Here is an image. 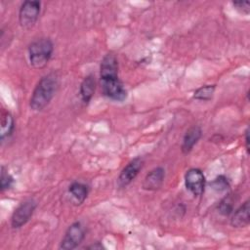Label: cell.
I'll return each instance as SVG.
<instances>
[{"label":"cell","instance_id":"6da1fadb","mask_svg":"<svg viewBox=\"0 0 250 250\" xmlns=\"http://www.w3.org/2000/svg\"><path fill=\"white\" fill-rule=\"evenodd\" d=\"M100 80L103 94L115 102H123L127 98V91L118 76V61L109 52L103 58L100 65Z\"/></svg>","mask_w":250,"mask_h":250},{"label":"cell","instance_id":"7a4b0ae2","mask_svg":"<svg viewBox=\"0 0 250 250\" xmlns=\"http://www.w3.org/2000/svg\"><path fill=\"white\" fill-rule=\"evenodd\" d=\"M59 87V76L50 72L38 81L29 101V106L35 111H40L51 102Z\"/></svg>","mask_w":250,"mask_h":250},{"label":"cell","instance_id":"3957f363","mask_svg":"<svg viewBox=\"0 0 250 250\" xmlns=\"http://www.w3.org/2000/svg\"><path fill=\"white\" fill-rule=\"evenodd\" d=\"M28 59L30 64L40 69L47 65L54 52V44L50 38H39L28 46Z\"/></svg>","mask_w":250,"mask_h":250},{"label":"cell","instance_id":"277c9868","mask_svg":"<svg viewBox=\"0 0 250 250\" xmlns=\"http://www.w3.org/2000/svg\"><path fill=\"white\" fill-rule=\"evenodd\" d=\"M41 10V2L36 0L24 1L19 11V21L22 28L28 29L37 21Z\"/></svg>","mask_w":250,"mask_h":250},{"label":"cell","instance_id":"5b68a950","mask_svg":"<svg viewBox=\"0 0 250 250\" xmlns=\"http://www.w3.org/2000/svg\"><path fill=\"white\" fill-rule=\"evenodd\" d=\"M85 229L80 222L72 223L66 229L60 248L63 250H72L78 247L85 238Z\"/></svg>","mask_w":250,"mask_h":250},{"label":"cell","instance_id":"8992f818","mask_svg":"<svg viewBox=\"0 0 250 250\" xmlns=\"http://www.w3.org/2000/svg\"><path fill=\"white\" fill-rule=\"evenodd\" d=\"M37 203L33 199H27L21 202L13 212L11 217V226L13 229H19L25 225L32 217Z\"/></svg>","mask_w":250,"mask_h":250},{"label":"cell","instance_id":"52a82bcc","mask_svg":"<svg viewBox=\"0 0 250 250\" xmlns=\"http://www.w3.org/2000/svg\"><path fill=\"white\" fill-rule=\"evenodd\" d=\"M206 179L203 172L198 168H190L185 175V185L187 189L194 196H200L205 189Z\"/></svg>","mask_w":250,"mask_h":250},{"label":"cell","instance_id":"ba28073f","mask_svg":"<svg viewBox=\"0 0 250 250\" xmlns=\"http://www.w3.org/2000/svg\"><path fill=\"white\" fill-rule=\"evenodd\" d=\"M143 166H144V159L140 156L135 157L130 162H128V164L121 170L118 176V179H117L118 186L120 188H126L128 185H130L138 176Z\"/></svg>","mask_w":250,"mask_h":250},{"label":"cell","instance_id":"9c48e42d","mask_svg":"<svg viewBox=\"0 0 250 250\" xmlns=\"http://www.w3.org/2000/svg\"><path fill=\"white\" fill-rule=\"evenodd\" d=\"M164 178H165L164 168L156 167L146 174V176L144 179L142 188L145 190H149V191L157 190L162 187Z\"/></svg>","mask_w":250,"mask_h":250},{"label":"cell","instance_id":"30bf717a","mask_svg":"<svg viewBox=\"0 0 250 250\" xmlns=\"http://www.w3.org/2000/svg\"><path fill=\"white\" fill-rule=\"evenodd\" d=\"M250 223V202L246 200L232 212L230 225L233 228H244Z\"/></svg>","mask_w":250,"mask_h":250},{"label":"cell","instance_id":"8fae6325","mask_svg":"<svg viewBox=\"0 0 250 250\" xmlns=\"http://www.w3.org/2000/svg\"><path fill=\"white\" fill-rule=\"evenodd\" d=\"M201 136H202V130H201L200 126L194 125V126H191L190 128H188L183 138V143H182V146H181L182 152L185 154L189 153L192 150L193 146L200 140Z\"/></svg>","mask_w":250,"mask_h":250},{"label":"cell","instance_id":"7c38bea8","mask_svg":"<svg viewBox=\"0 0 250 250\" xmlns=\"http://www.w3.org/2000/svg\"><path fill=\"white\" fill-rule=\"evenodd\" d=\"M96 90V80L93 74H89L80 84V97L84 104H88L94 96Z\"/></svg>","mask_w":250,"mask_h":250},{"label":"cell","instance_id":"4fadbf2b","mask_svg":"<svg viewBox=\"0 0 250 250\" xmlns=\"http://www.w3.org/2000/svg\"><path fill=\"white\" fill-rule=\"evenodd\" d=\"M68 192L78 204H82L88 196L89 188L81 182H72L68 187Z\"/></svg>","mask_w":250,"mask_h":250},{"label":"cell","instance_id":"5bb4252c","mask_svg":"<svg viewBox=\"0 0 250 250\" xmlns=\"http://www.w3.org/2000/svg\"><path fill=\"white\" fill-rule=\"evenodd\" d=\"M15 129V120L13 115L9 111L2 112L1 115V131L0 139L3 142L5 139L12 136Z\"/></svg>","mask_w":250,"mask_h":250},{"label":"cell","instance_id":"9a60e30c","mask_svg":"<svg viewBox=\"0 0 250 250\" xmlns=\"http://www.w3.org/2000/svg\"><path fill=\"white\" fill-rule=\"evenodd\" d=\"M216 90L215 84H208L199 87L193 93V99L197 101H210Z\"/></svg>","mask_w":250,"mask_h":250},{"label":"cell","instance_id":"2e32d148","mask_svg":"<svg viewBox=\"0 0 250 250\" xmlns=\"http://www.w3.org/2000/svg\"><path fill=\"white\" fill-rule=\"evenodd\" d=\"M210 187L215 189L216 191H225V190H228L230 187L228 179L223 176V175H220L218 176L217 178H215L211 183H210Z\"/></svg>","mask_w":250,"mask_h":250},{"label":"cell","instance_id":"e0dca14e","mask_svg":"<svg viewBox=\"0 0 250 250\" xmlns=\"http://www.w3.org/2000/svg\"><path fill=\"white\" fill-rule=\"evenodd\" d=\"M218 210L223 216H229L233 212V201L229 195L221 200L218 205Z\"/></svg>","mask_w":250,"mask_h":250},{"label":"cell","instance_id":"ac0fdd59","mask_svg":"<svg viewBox=\"0 0 250 250\" xmlns=\"http://www.w3.org/2000/svg\"><path fill=\"white\" fill-rule=\"evenodd\" d=\"M14 183V178L8 173V170L4 166L1 167V177H0V189L3 192L6 189H9Z\"/></svg>","mask_w":250,"mask_h":250},{"label":"cell","instance_id":"d6986e66","mask_svg":"<svg viewBox=\"0 0 250 250\" xmlns=\"http://www.w3.org/2000/svg\"><path fill=\"white\" fill-rule=\"evenodd\" d=\"M232 6L243 15L250 13V2L249 1H233Z\"/></svg>","mask_w":250,"mask_h":250},{"label":"cell","instance_id":"ffe728a7","mask_svg":"<svg viewBox=\"0 0 250 250\" xmlns=\"http://www.w3.org/2000/svg\"><path fill=\"white\" fill-rule=\"evenodd\" d=\"M105 247L103 245V243L102 242H99V241H97V242H95V243H92L91 245H89V246H87V249H104Z\"/></svg>","mask_w":250,"mask_h":250},{"label":"cell","instance_id":"44dd1931","mask_svg":"<svg viewBox=\"0 0 250 250\" xmlns=\"http://www.w3.org/2000/svg\"><path fill=\"white\" fill-rule=\"evenodd\" d=\"M245 147L247 153H249V129L245 130Z\"/></svg>","mask_w":250,"mask_h":250}]
</instances>
